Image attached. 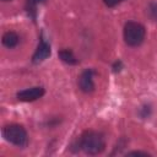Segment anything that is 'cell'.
<instances>
[{"label": "cell", "mask_w": 157, "mask_h": 157, "mask_svg": "<svg viewBox=\"0 0 157 157\" xmlns=\"http://www.w3.org/2000/svg\"><path fill=\"white\" fill-rule=\"evenodd\" d=\"M38 4V0H27V11L28 15L34 18L36 17V6Z\"/></svg>", "instance_id": "9"}, {"label": "cell", "mask_w": 157, "mask_h": 157, "mask_svg": "<svg viewBox=\"0 0 157 157\" xmlns=\"http://www.w3.org/2000/svg\"><path fill=\"white\" fill-rule=\"evenodd\" d=\"M145 39V27L135 21H129L124 26V40L130 47L140 45Z\"/></svg>", "instance_id": "2"}, {"label": "cell", "mask_w": 157, "mask_h": 157, "mask_svg": "<svg viewBox=\"0 0 157 157\" xmlns=\"http://www.w3.org/2000/svg\"><path fill=\"white\" fill-rule=\"evenodd\" d=\"M2 136L6 141L11 142L12 145H16L18 147H25L27 145L28 137L25 128L18 124H11L6 125L2 129Z\"/></svg>", "instance_id": "3"}, {"label": "cell", "mask_w": 157, "mask_h": 157, "mask_svg": "<svg viewBox=\"0 0 157 157\" xmlns=\"http://www.w3.org/2000/svg\"><path fill=\"white\" fill-rule=\"evenodd\" d=\"M104 1V4L107 5V6H109V7H113V6H115V5H118V4H120L121 1H124V0H103Z\"/></svg>", "instance_id": "11"}, {"label": "cell", "mask_w": 157, "mask_h": 157, "mask_svg": "<svg viewBox=\"0 0 157 157\" xmlns=\"http://www.w3.org/2000/svg\"><path fill=\"white\" fill-rule=\"evenodd\" d=\"M50 53H52L50 45L47 42L40 40L39 44H38V47H37V49H36V52H34V54H33V56H32V61L34 64L42 63L43 60H45L50 55Z\"/></svg>", "instance_id": "6"}, {"label": "cell", "mask_w": 157, "mask_h": 157, "mask_svg": "<svg viewBox=\"0 0 157 157\" xmlns=\"http://www.w3.org/2000/svg\"><path fill=\"white\" fill-rule=\"evenodd\" d=\"M18 40H20V37L17 36V33H15L12 31H9V32H6L2 36V44L6 48H13V47H16L18 44Z\"/></svg>", "instance_id": "7"}, {"label": "cell", "mask_w": 157, "mask_h": 157, "mask_svg": "<svg viewBox=\"0 0 157 157\" xmlns=\"http://www.w3.org/2000/svg\"><path fill=\"white\" fill-rule=\"evenodd\" d=\"M150 12H151V16L157 20V4H151L150 5Z\"/></svg>", "instance_id": "10"}, {"label": "cell", "mask_w": 157, "mask_h": 157, "mask_svg": "<svg viewBox=\"0 0 157 157\" xmlns=\"http://www.w3.org/2000/svg\"><path fill=\"white\" fill-rule=\"evenodd\" d=\"M2 1H10V0H2Z\"/></svg>", "instance_id": "13"}, {"label": "cell", "mask_w": 157, "mask_h": 157, "mask_svg": "<svg viewBox=\"0 0 157 157\" xmlns=\"http://www.w3.org/2000/svg\"><path fill=\"white\" fill-rule=\"evenodd\" d=\"M60 60H63L64 63L69 64V65H75L77 64V59L76 56L74 55V53L70 50V49H61L59 53H58Z\"/></svg>", "instance_id": "8"}, {"label": "cell", "mask_w": 157, "mask_h": 157, "mask_svg": "<svg viewBox=\"0 0 157 157\" xmlns=\"http://www.w3.org/2000/svg\"><path fill=\"white\" fill-rule=\"evenodd\" d=\"M78 87L82 92L90 93L94 90V82H93V70L87 69L85 70L81 76L78 77Z\"/></svg>", "instance_id": "5"}, {"label": "cell", "mask_w": 157, "mask_h": 157, "mask_svg": "<svg viewBox=\"0 0 157 157\" xmlns=\"http://www.w3.org/2000/svg\"><path fill=\"white\" fill-rule=\"evenodd\" d=\"M128 156H150V153L141 152V151H132V152H129Z\"/></svg>", "instance_id": "12"}, {"label": "cell", "mask_w": 157, "mask_h": 157, "mask_svg": "<svg viewBox=\"0 0 157 157\" xmlns=\"http://www.w3.org/2000/svg\"><path fill=\"white\" fill-rule=\"evenodd\" d=\"M78 147L87 155H98L105 148L104 136L98 131L87 130L80 136Z\"/></svg>", "instance_id": "1"}, {"label": "cell", "mask_w": 157, "mask_h": 157, "mask_svg": "<svg viewBox=\"0 0 157 157\" xmlns=\"http://www.w3.org/2000/svg\"><path fill=\"white\" fill-rule=\"evenodd\" d=\"M43 94H44V88L40 86H36V87L26 88V90L17 92L16 97L18 101H22V102H32V101L40 98Z\"/></svg>", "instance_id": "4"}]
</instances>
